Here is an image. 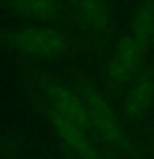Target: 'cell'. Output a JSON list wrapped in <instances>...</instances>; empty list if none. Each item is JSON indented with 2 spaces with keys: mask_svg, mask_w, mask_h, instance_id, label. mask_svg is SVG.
<instances>
[{
  "mask_svg": "<svg viewBox=\"0 0 154 159\" xmlns=\"http://www.w3.org/2000/svg\"><path fill=\"white\" fill-rule=\"evenodd\" d=\"M47 98L48 118L60 139L79 159H98L83 98L66 86H52Z\"/></svg>",
  "mask_w": 154,
  "mask_h": 159,
  "instance_id": "cell-1",
  "label": "cell"
},
{
  "mask_svg": "<svg viewBox=\"0 0 154 159\" xmlns=\"http://www.w3.org/2000/svg\"><path fill=\"white\" fill-rule=\"evenodd\" d=\"M10 45L17 52L35 58H48L61 55L68 48V38L48 28H22L10 35Z\"/></svg>",
  "mask_w": 154,
  "mask_h": 159,
  "instance_id": "cell-2",
  "label": "cell"
},
{
  "mask_svg": "<svg viewBox=\"0 0 154 159\" xmlns=\"http://www.w3.org/2000/svg\"><path fill=\"white\" fill-rule=\"evenodd\" d=\"M83 103L93 131H96V134L103 136L109 143H121V126L116 121L113 111L108 108V104L103 101V98L98 96L94 91H88L83 98Z\"/></svg>",
  "mask_w": 154,
  "mask_h": 159,
  "instance_id": "cell-3",
  "label": "cell"
},
{
  "mask_svg": "<svg viewBox=\"0 0 154 159\" xmlns=\"http://www.w3.org/2000/svg\"><path fill=\"white\" fill-rule=\"evenodd\" d=\"M144 50L146 48L143 47V43L134 35L126 38V42L119 47L118 53L114 55V60L111 63L113 78L118 80V81H126V80L134 78L139 65H141Z\"/></svg>",
  "mask_w": 154,
  "mask_h": 159,
  "instance_id": "cell-4",
  "label": "cell"
},
{
  "mask_svg": "<svg viewBox=\"0 0 154 159\" xmlns=\"http://www.w3.org/2000/svg\"><path fill=\"white\" fill-rule=\"evenodd\" d=\"M133 35L144 48L154 47V5H143L136 15Z\"/></svg>",
  "mask_w": 154,
  "mask_h": 159,
  "instance_id": "cell-5",
  "label": "cell"
},
{
  "mask_svg": "<svg viewBox=\"0 0 154 159\" xmlns=\"http://www.w3.org/2000/svg\"><path fill=\"white\" fill-rule=\"evenodd\" d=\"M13 12H17L22 17L35 18V20H45L53 18L58 15L60 7L52 2H18L10 5Z\"/></svg>",
  "mask_w": 154,
  "mask_h": 159,
  "instance_id": "cell-6",
  "label": "cell"
},
{
  "mask_svg": "<svg viewBox=\"0 0 154 159\" xmlns=\"http://www.w3.org/2000/svg\"><path fill=\"white\" fill-rule=\"evenodd\" d=\"M152 94H154V89H152L151 81L146 80V78L138 80L131 88V94H129V108H131L134 113H144L149 106H151Z\"/></svg>",
  "mask_w": 154,
  "mask_h": 159,
  "instance_id": "cell-7",
  "label": "cell"
},
{
  "mask_svg": "<svg viewBox=\"0 0 154 159\" xmlns=\"http://www.w3.org/2000/svg\"><path fill=\"white\" fill-rule=\"evenodd\" d=\"M76 10L78 15L91 28H103L108 23V13L99 3H78Z\"/></svg>",
  "mask_w": 154,
  "mask_h": 159,
  "instance_id": "cell-8",
  "label": "cell"
}]
</instances>
